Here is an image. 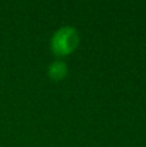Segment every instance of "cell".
I'll return each instance as SVG.
<instances>
[{
  "mask_svg": "<svg viewBox=\"0 0 146 147\" xmlns=\"http://www.w3.org/2000/svg\"><path fill=\"white\" fill-rule=\"evenodd\" d=\"M79 44V35L72 27H61L56 31L51 41V48L58 56L70 54Z\"/></svg>",
  "mask_w": 146,
  "mask_h": 147,
  "instance_id": "obj_1",
  "label": "cell"
},
{
  "mask_svg": "<svg viewBox=\"0 0 146 147\" xmlns=\"http://www.w3.org/2000/svg\"><path fill=\"white\" fill-rule=\"evenodd\" d=\"M66 72H67V67L64 62H59V61H56L49 66V70H48V74H49V78L52 80H61L66 76Z\"/></svg>",
  "mask_w": 146,
  "mask_h": 147,
  "instance_id": "obj_2",
  "label": "cell"
}]
</instances>
